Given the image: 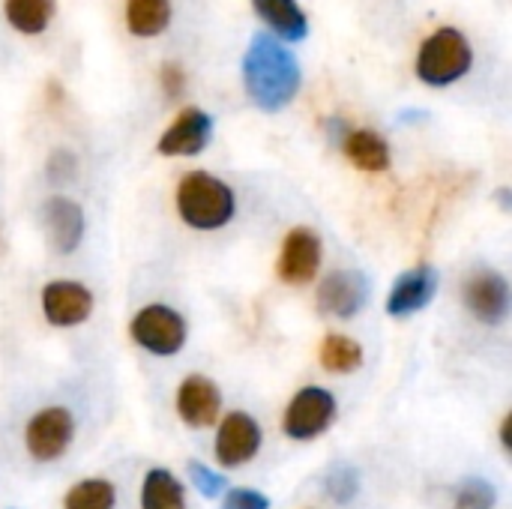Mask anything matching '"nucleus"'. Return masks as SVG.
Returning <instances> with one entry per match:
<instances>
[{"mask_svg": "<svg viewBox=\"0 0 512 509\" xmlns=\"http://www.w3.org/2000/svg\"><path fill=\"white\" fill-rule=\"evenodd\" d=\"M243 84L261 111H282L300 90V66L270 36H255L243 57Z\"/></svg>", "mask_w": 512, "mask_h": 509, "instance_id": "1", "label": "nucleus"}, {"mask_svg": "<svg viewBox=\"0 0 512 509\" xmlns=\"http://www.w3.org/2000/svg\"><path fill=\"white\" fill-rule=\"evenodd\" d=\"M180 219L195 228V231H219L225 228L234 213H237V195L234 189L207 174V171H192L180 180L177 195H174Z\"/></svg>", "mask_w": 512, "mask_h": 509, "instance_id": "2", "label": "nucleus"}, {"mask_svg": "<svg viewBox=\"0 0 512 509\" xmlns=\"http://www.w3.org/2000/svg\"><path fill=\"white\" fill-rule=\"evenodd\" d=\"M471 63L474 51L465 33H459L456 27H441L423 42L417 54V78L429 87H447L465 78L471 72Z\"/></svg>", "mask_w": 512, "mask_h": 509, "instance_id": "3", "label": "nucleus"}, {"mask_svg": "<svg viewBox=\"0 0 512 509\" xmlns=\"http://www.w3.org/2000/svg\"><path fill=\"white\" fill-rule=\"evenodd\" d=\"M129 333L135 339L138 348H144L147 354L153 357H177L186 345V336H189V327H186V318L165 306V303H150L144 309L135 312L132 324H129Z\"/></svg>", "mask_w": 512, "mask_h": 509, "instance_id": "4", "label": "nucleus"}, {"mask_svg": "<svg viewBox=\"0 0 512 509\" xmlns=\"http://www.w3.org/2000/svg\"><path fill=\"white\" fill-rule=\"evenodd\" d=\"M336 396L324 387H303L285 408L282 429L291 441H315L336 420Z\"/></svg>", "mask_w": 512, "mask_h": 509, "instance_id": "5", "label": "nucleus"}, {"mask_svg": "<svg viewBox=\"0 0 512 509\" xmlns=\"http://www.w3.org/2000/svg\"><path fill=\"white\" fill-rule=\"evenodd\" d=\"M75 438V417L69 408L54 405L33 414L24 426V447L36 462H57Z\"/></svg>", "mask_w": 512, "mask_h": 509, "instance_id": "6", "label": "nucleus"}, {"mask_svg": "<svg viewBox=\"0 0 512 509\" xmlns=\"http://www.w3.org/2000/svg\"><path fill=\"white\" fill-rule=\"evenodd\" d=\"M324 246L312 228H291L282 240V252L276 261V273L285 285H309L321 270Z\"/></svg>", "mask_w": 512, "mask_h": 509, "instance_id": "7", "label": "nucleus"}, {"mask_svg": "<svg viewBox=\"0 0 512 509\" xmlns=\"http://www.w3.org/2000/svg\"><path fill=\"white\" fill-rule=\"evenodd\" d=\"M465 306L468 312L489 327H498L510 315V282L498 270H477L465 282Z\"/></svg>", "mask_w": 512, "mask_h": 509, "instance_id": "8", "label": "nucleus"}, {"mask_svg": "<svg viewBox=\"0 0 512 509\" xmlns=\"http://www.w3.org/2000/svg\"><path fill=\"white\" fill-rule=\"evenodd\" d=\"M261 441H264V432L255 417H249L243 411L225 414V420L219 423V432H216V444H213L216 462L222 468H240L258 456Z\"/></svg>", "mask_w": 512, "mask_h": 509, "instance_id": "9", "label": "nucleus"}, {"mask_svg": "<svg viewBox=\"0 0 512 509\" xmlns=\"http://www.w3.org/2000/svg\"><path fill=\"white\" fill-rule=\"evenodd\" d=\"M42 315L51 327H78L93 315V294L72 279L48 282L42 288Z\"/></svg>", "mask_w": 512, "mask_h": 509, "instance_id": "10", "label": "nucleus"}, {"mask_svg": "<svg viewBox=\"0 0 512 509\" xmlns=\"http://www.w3.org/2000/svg\"><path fill=\"white\" fill-rule=\"evenodd\" d=\"M369 303V279L360 270H336L318 288V309L333 318H354Z\"/></svg>", "mask_w": 512, "mask_h": 509, "instance_id": "11", "label": "nucleus"}, {"mask_svg": "<svg viewBox=\"0 0 512 509\" xmlns=\"http://www.w3.org/2000/svg\"><path fill=\"white\" fill-rule=\"evenodd\" d=\"M438 288H441V273L429 264L402 273L387 294V315L408 318V315L426 309L435 300Z\"/></svg>", "mask_w": 512, "mask_h": 509, "instance_id": "12", "label": "nucleus"}, {"mask_svg": "<svg viewBox=\"0 0 512 509\" xmlns=\"http://www.w3.org/2000/svg\"><path fill=\"white\" fill-rule=\"evenodd\" d=\"M177 414L192 429H207V426L219 423L222 393H219L216 381H210L207 375L183 378V384L177 387Z\"/></svg>", "mask_w": 512, "mask_h": 509, "instance_id": "13", "label": "nucleus"}, {"mask_svg": "<svg viewBox=\"0 0 512 509\" xmlns=\"http://www.w3.org/2000/svg\"><path fill=\"white\" fill-rule=\"evenodd\" d=\"M213 138V120L201 108H186L177 120L162 132L159 153L162 156H198Z\"/></svg>", "mask_w": 512, "mask_h": 509, "instance_id": "14", "label": "nucleus"}, {"mask_svg": "<svg viewBox=\"0 0 512 509\" xmlns=\"http://www.w3.org/2000/svg\"><path fill=\"white\" fill-rule=\"evenodd\" d=\"M42 225L60 255H72L84 240V210L72 198L54 195L42 207Z\"/></svg>", "mask_w": 512, "mask_h": 509, "instance_id": "15", "label": "nucleus"}, {"mask_svg": "<svg viewBox=\"0 0 512 509\" xmlns=\"http://www.w3.org/2000/svg\"><path fill=\"white\" fill-rule=\"evenodd\" d=\"M345 156L360 168V171H369V174H381L390 168V147L387 141L372 132V129H354L348 132L345 138Z\"/></svg>", "mask_w": 512, "mask_h": 509, "instance_id": "16", "label": "nucleus"}, {"mask_svg": "<svg viewBox=\"0 0 512 509\" xmlns=\"http://www.w3.org/2000/svg\"><path fill=\"white\" fill-rule=\"evenodd\" d=\"M252 6L261 15V21L273 27V33H279L282 39L297 42L309 33V21L297 0H252Z\"/></svg>", "mask_w": 512, "mask_h": 509, "instance_id": "17", "label": "nucleus"}, {"mask_svg": "<svg viewBox=\"0 0 512 509\" xmlns=\"http://www.w3.org/2000/svg\"><path fill=\"white\" fill-rule=\"evenodd\" d=\"M141 509H186L183 483L165 468L147 471L141 483Z\"/></svg>", "mask_w": 512, "mask_h": 509, "instance_id": "18", "label": "nucleus"}, {"mask_svg": "<svg viewBox=\"0 0 512 509\" xmlns=\"http://www.w3.org/2000/svg\"><path fill=\"white\" fill-rule=\"evenodd\" d=\"M171 24L168 0H126V27L135 36H159Z\"/></svg>", "mask_w": 512, "mask_h": 509, "instance_id": "19", "label": "nucleus"}, {"mask_svg": "<svg viewBox=\"0 0 512 509\" xmlns=\"http://www.w3.org/2000/svg\"><path fill=\"white\" fill-rule=\"evenodd\" d=\"M321 366L333 375H351L363 366V348L357 339L330 333L321 345Z\"/></svg>", "mask_w": 512, "mask_h": 509, "instance_id": "20", "label": "nucleus"}, {"mask_svg": "<svg viewBox=\"0 0 512 509\" xmlns=\"http://www.w3.org/2000/svg\"><path fill=\"white\" fill-rule=\"evenodd\" d=\"M3 12L6 21L18 30V33H42L51 24L54 15V0H3Z\"/></svg>", "mask_w": 512, "mask_h": 509, "instance_id": "21", "label": "nucleus"}, {"mask_svg": "<svg viewBox=\"0 0 512 509\" xmlns=\"http://www.w3.org/2000/svg\"><path fill=\"white\" fill-rule=\"evenodd\" d=\"M63 509H117V489L105 477L81 480L66 492Z\"/></svg>", "mask_w": 512, "mask_h": 509, "instance_id": "22", "label": "nucleus"}, {"mask_svg": "<svg viewBox=\"0 0 512 509\" xmlns=\"http://www.w3.org/2000/svg\"><path fill=\"white\" fill-rule=\"evenodd\" d=\"M495 501H498V492L486 480L471 477L459 486L453 509H495Z\"/></svg>", "mask_w": 512, "mask_h": 509, "instance_id": "23", "label": "nucleus"}, {"mask_svg": "<svg viewBox=\"0 0 512 509\" xmlns=\"http://www.w3.org/2000/svg\"><path fill=\"white\" fill-rule=\"evenodd\" d=\"M324 489H327V495H330L336 504H348V501H354L357 492H360V474H357L354 468H348V465H339V468L330 471Z\"/></svg>", "mask_w": 512, "mask_h": 509, "instance_id": "24", "label": "nucleus"}, {"mask_svg": "<svg viewBox=\"0 0 512 509\" xmlns=\"http://www.w3.org/2000/svg\"><path fill=\"white\" fill-rule=\"evenodd\" d=\"M186 474H189V480H192V486L204 495V498H222L225 495V477L222 474H216L213 468H207V465H201V462H189L186 465Z\"/></svg>", "mask_w": 512, "mask_h": 509, "instance_id": "25", "label": "nucleus"}, {"mask_svg": "<svg viewBox=\"0 0 512 509\" xmlns=\"http://www.w3.org/2000/svg\"><path fill=\"white\" fill-rule=\"evenodd\" d=\"M222 509H270V498L255 489H225Z\"/></svg>", "mask_w": 512, "mask_h": 509, "instance_id": "26", "label": "nucleus"}, {"mask_svg": "<svg viewBox=\"0 0 512 509\" xmlns=\"http://www.w3.org/2000/svg\"><path fill=\"white\" fill-rule=\"evenodd\" d=\"M183 69L177 66V63H165L162 66V87H165V93L168 96H177L180 90H183Z\"/></svg>", "mask_w": 512, "mask_h": 509, "instance_id": "27", "label": "nucleus"}, {"mask_svg": "<svg viewBox=\"0 0 512 509\" xmlns=\"http://www.w3.org/2000/svg\"><path fill=\"white\" fill-rule=\"evenodd\" d=\"M510 429H512V417H504V423H501V444H504V450H512Z\"/></svg>", "mask_w": 512, "mask_h": 509, "instance_id": "28", "label": "nucleus"}, {"mask_svg": "<svg viewBox=\"0 0 512 509\" xmlns=\"http://www.w3.org/2000/svg\"><path fill=\"white\" fill-rule=\"evenodd\" d=\"M0 249H3V237H0Z\"/></svg>", "mask_w": 512, "mask_h": 509, "instance_id": "29", "label": "nucleus"}]
</instances>
